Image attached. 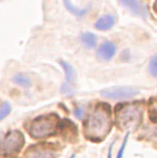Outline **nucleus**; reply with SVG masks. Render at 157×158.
Segmentation results:
<instances>
[{"label":"nucleus","mask_w":157,"mask_h":158,"mask_svg":"<svg viewBox=\"0 0 157 158\" xmlns=\"http://www.w3.org/2000/svg\"><path fill=\"white\" fill-rule=\"evenodd\" d=\"M115 24V19L111 14H106V16L101 17L98 20L97 23L95 24V27L98 30L101 31H105V30H109L110 28H112Z\"/></svg>","instance_id":"8"},{"label":"nucleus","mask_w":157,"mask_h":158,"mask_svg":"<svg viewBox=\"0 0 157 158\" xmlns=\"http://www.w3.org/2000/svg\"><path fill=\"white\" fill-rule=\"evenodd\" d=\"M139 93V90L133 87H127V86H117V87H110L107 90H103L101 95L104 98L110 99V100H125L135 96Z\"/></svg>","instance_id":"5"},{"label":"nucleus","mask_w":157,"mask_h":158,"mask_svg":"<svg viewBox=\"0 0 157 158\" xmlns=\"http://www.w3.org/2000/svg\"><path fill=\"white\" fill-rule=\"evenodd\" d=\"M81 41L88 48H93L97 45V37L93 33H84L81 35Z\"/></svg>","instance_id":"13"},{"label":"nucleus","mask_w":157,"mask_h":158,"mask_svg":"<svg viewBox=\"0 0 157 158\" xmlns=\"http://www.w3.org/2000/svg\"><path fill=\"white\" fill-rule=\"evenodd\" d=\"M61 91H62V93H64V95H70V93H74V87L71 85V83L66 82L62 85Z\"/></svg>","instance_id":"17"},{"label":"nucleus","mask_w":157,"mask_h":158,"mask_svg":"<svg viewBox=\"0 0 157 158\" xmlns=\"http://www.w3.org/2000/svg\"><path fill=\"white\" fill-rule=\"evenodd\" d=\"M128 136H130V131L126 132L124 139H123V142L121 144V147L118 151V154H117V157L116 158H122L123 157V153H124V150H125V147H126V143H127V140H128Z\"/></svg>","instance_id":"16"},{"label":"nucleus","mask_w":157,"mask_h":158,"mask_svg":"<svg viewBox=\"0 0 157 158\" xmlns=\"http://www.w3.org/2000/svg\"><path fill=\"white\" fill-rule=\"evenodd\" d=\"M52 153L41 147L30 148L27 152V158H50Z\"/></svg>","instance_id":"9"},{"label":"nucleus","mask_w":157,"mask_h":158,"mask_svg":"<svg viewBox=\"0 0 157 158\" xmlns=\"http://www.w3.org/2000/svg\"><path fill=\"white\" fill-rule=\"evenodd\" d=\"M59 124V117L55 114H49L37 117L30 126V134L35 139L49 137L55 134Z\"/></svg>","instance_id":"3"},{"label":"nucleus","mask_w":157,"mask_h":158,"mask_svg":"<svg viewBox=\"0 0 157 158\" xmlns=\"http://www.w3.org/2000/svg\"><path fill=\"white\" fill-rule=\"evenodd\" d=\"M63 1H64V5L66 8H67L71 14H75V16L77 17H83L88 11V8H84V9L77 8L76 6H74V4H73L70 0H63Z\"/></svg>","instance_id":"12"},{"label":"nucleus","mask_w":157,"mask_h":158,"mask_svg":"<svg viewBox=\"0 0 157 158\" xmlns=\"http://www.w3.org/2000/svg\"><path fill=\"white\" fill-rule=\"evenodd\" d=\"M119 2L125 8H127L137 16L141 17H147L148 16L147 8L140 0H119Z\"/></svg>","instance_id":"6"},{"label":"nucleus","mask_w":157,"mask_h":158,"mask_svg":"<svg viewBox=\"0 0 157 158\" xmlns=\"http://www.w3.org/2000/svg\"><path fill=\"white\" fill-rule=\"evenodd\" d=\"M148 70H149V73H150L153 77H157V55L151 58L150 62H149Z\"/></svg>","instance_id":"14"},{"label":"nucleus","mask_w":157,"mask_h":158,"mask_svg":"<svg viewBox=\"0 0 157 158\" xmlns=\"http://www.w3.org/2000/svg\"><path fill=\"white\" fill-rule=\"evenodd\" d=\"M73 113H74V115L76 116V118L77 119H82V117H83V109L82 108L78 107V108L75 109Z\"/></svg>","instance_id":"18"},{"label":"nucleus","mask_w":157,"mask_h":158,"mask_svg":"<svg viewBox=\"0 0 157 158\" xmlns=\"http://www.w3.org/2000/svg\"><path fill=\"white\" fill-rule=\"evenodd\" d=\"M74 156H75V155H73V156H72V157H71V158H74Z\"/></svg>","instance_id":"20"},{"label":"nucleus","mask_w":157,"mask_h":158,"mask_svg":"<svg viewBox=\"0 0 157 158\" xmlns=\"http://www.w3.org/2000/svg\"><path fill=\"white\" fill-rule=\"evenodd\" d=\"M112 147H113V144L109 147V151H108V158H112Z\"/></svg>","instance_id":"19"},{"label":"nucleus","mask_w":157,"mask_h":158,"mask_svg":"<svg viewBox=\"0 0 157 158\" xmlns=\"http://www.w3.org/2000/svg\"><path fill=\"white\" fill-rule=\"evenodd\" d=\"M25 143L24 134L19 131H11L5 137L1 144V152L5 155L17 153L22 149Z\"/></svg>","instance_id":"4"},{"label":"nucleus","mask_w":157,"mask_h":158,"mask_svg":"<svg viewBox=\"0 0 157 158\" xmlns=\"http://www.w3.org/2000/svg\"><path fill=\"white\" fill-rule=\"evenodd\" d=\"M115 113L120 127L136 128L142 120V108L136 104H120L116 106Z\"/></svg>","instance_id":"2"},{"label":"nucleus","mask_w":157,"mask_h":158,"mask_svg":"<svg viewBox=\"0 0 157 158\" xmlns=\"http://www.w3.org/2000/svg\"><path fill=\"white\" fill-rule=\"evenodd\" d=\"M12 81H14L16 84L23 86V87L25 88L30 87L32 84L31 79L28 77L27 75H25V74H17V75H14V77H12Z\"/></svg>","instance_id":"11"},{"label":"nucleus","mask_w":157,"mask_h":158,"mask_svg":"<svg viewBox=\"0 0 157 158\" xmlns=\"http://www.w3.org/2000/svg\"><path fill=\"white\" fill-rule=\"evenodd\" d=\"M115 53H116V46L113 42L110 41L103 43L98 49V57L103 61L111 60Z\"/></svg>","instance_id":"7"},{"label":"nucleus","mask_w":157,"mask_h":158,"mask_svg":"<svg viewBox=\"0 0 157 158\" xmlns=\"http://www.w3.org/2000/svg\"><path fill=\"white\" fill-rule=\"evenodd\" d=\"M111 125H112V121H111L110 107L106 104H101L88 116L86 131L90 137L102 139L110 131Z\"/></svg>","instance_id":"1"},{"label":"nucleus","mask_w":157,"mask_h":158,"mask_svg":"<svg viewBox=\"0 0 157 158\" xmlns=\"http://www.w3.org/2000/svg\"><path fill=\"white\" fill-rule=\"evenodd\" d=\"M11 106L8 102H5V103L2 104V105L0 106V120L5 118V117L11 113Z\"/></svg>","instance_id":"15"},{"label":"nucleus","mask_w":157,"mask_h":158,"mask_svg":"<svg viewBox=\"0 0 157 158\" xmlns=\"http://www.w3.org/2000/svg\"><path fill=\"white\" fill-rule=\"evenodd\" d=\"M60 64L65 71V76H66V79H67V82L71 83V84L74 83L76 81V77H77V76H76V71L74 70V68H73L70 64L65 62V61H60Z\"/></svg>","instance_id":"10"}]
</instances>
